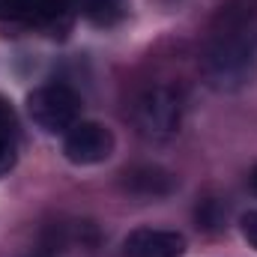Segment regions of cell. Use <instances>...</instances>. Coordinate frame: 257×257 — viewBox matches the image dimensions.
Instances as JSON below:
<instances>
[{"label":"cell","mask_w":257,"mask_h":257,"mask_svg":"<svg viewBox=\"0 0 257 257\" xmlns=\"http://www.w3.org/2000/svg\"><path fill=\"white\" fill-rule=\"evenodd\" d=\"M27 111H30L33 123L45 132H69L78 123L81 102L69 87L48 84V87H39L27 96Z\"/></svg>","instance_id":"obj_1"},{"label":"cell","mask_w":257,"mask_h":257,"mask_svg":"<svg viewBox=\"0 0 257 257\" xmlns=\"http://www.w3.org/2000/svg\"><path fill=\"white\" fill-rule=\"evenodd\" d=\"M135 123L147 138H168L180 126V99L168 87H150L135 102Z\"/></svg>","instance_id":"obj_2"},{"label":"cell","mask_w":257,"mask_h":257,"mask_svg":"<svg viewBox=\"0 0 257 257\" xmlns=\"http://www.w3.org/2000/svg\"><path fill=\"white\" fill-rule=\"evenodd\" d=\"M63 153L72 165H99L114 153V135L99 123H75L66 132Z\"/></svg>","instance_id":"obj_3"},{"label":"cell","mask_w":257,"mask_h":257,"mask_svg":"<svg viewBox=\"0 0 257 257\" xmlns=\"http://www.w3.org/2000/svg\"><path fill=\"white\" fill-rule=\"evenodd\" d=\"M186 239L177 230L138 227L123 242V257H183Z\"/></svg>","instance_id":"obj_4"},{"label":"cell","mask_w":257,"mask_h":257,"mask_svg":"<svg viewBox=\"0 0 257 257\" xmlns=\"http://www.w3.org/2000/svg\"><path fill=\"white\" fill-rule=\"evenodd\" d=\"M63 15H66L63 0H0V18L21 21V24L51 27Z\"/></svg>","instance_id":"obj_5"},{"label":"cell","mask_w":257,"mask_h":257,"mask_svg":"<svg viewBox=\"0 0 257 257\" xmlns=\"http://www.w3.org/2000/svg\"><path fill=\"white\" fill-rule=\"evenodd\" d=\"M126 189L135 194H144V197H162V194H171L177 189V180L162 171V168H135L126 174Z\"/></svg>","instance_id":"obj_6"},{"label":"cell","mask_w":257,"mask_h":257,"mask_svg":"<svg viewBox=\"0 0 257 257\" xmlns=\"http://www.w3.org/2000/svg\"><path fill=\"white\" fill-rule=\"evenodd\" d=\"M15 138H18L15 111L6 99H0V177L9 174L15 165Z\"/></svg>","instance_id":"obj_7"},{"label":"cell","mask_w":257,"mask_h":257,"mask_svg":"<svg viewBox=\"0 0 257 257\" xmlns=\"http://www.w3.org/2000/svg\"><path fill=\"white\" fill-rule=\"evenodd\" d=\"M126 12V0H87V15L96 24H114Z\"/></svg>","instance_id":"obj_8"},{"label":"cell","mask_w":257,"mask_h":257,"mask_svg":"<svg viewBox=\"0 0 257 257\" xmlns=\"http://www.w3.org/2000/svg\"><path fill=\"white\" fill-rule=\"evenodd\" d=\"M239 227H242V236L248 239V245L257 248V212H245L242 221H239Z\"/></svg>","instance_id":"obj_9"},{"label":"cell","mask_w":257,"mask_h":257,"mask_svg":"<svg viewBox=\"0 0 257 257\" xmlns=\"http://www.w3.org/2000/svg\"><path fill=\"white\" fill-rule=\"evenodd\" d=\"M248 183H251V189H254V192H257V168H254V171H251V177H248Z\"/></svg>","instance_id":"obj_10"}]
</instances>
